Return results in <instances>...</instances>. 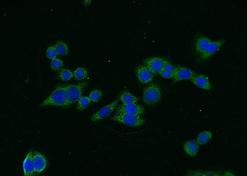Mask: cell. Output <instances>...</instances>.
Masks as SVG:
<instances>
[{"instance_id":"44dd1931","label":"cell","mask_w":247,"mask_h":176,"mask_svg":"<svg viewBox=\"0 0 247 176\" xmlns=\"http://www.w3.org/2000/svg\"><path fill=\"white\" fill-rule=\"evenodd\" d=\"M73 76V73L70 70L64 69L61 70L58 75L59 78L63 81H68L70 80Z\"/></svg>"},{"instance_id":"d4e9b609","label":"cell","mask_w":247,"mask_h":176,"mask_svg":"<svg viewBox=\"0 0 247 176\" xmlns=\"http://www.w3.org/2000/svg\"><path fill=\"white\" fill-rule=\"evenodd\" d=\"M163 69L172 73L174 74L175 70V66L173 65L169 61L166 59Z\"/></svg>"},{"instance_id":"6da1fadb","label":"cell","mask_w":247,"mask_h":176,"mask_svg":"<svg viewBox=\"0 0 247 176\" xmlns=\"http://www.w3.org/2000/svg\"><path fill=\"white\" fill-rule=\"evenodd\" d=\"M40 106H53L63 107H68L65 85L57 86L50 95L44 100Z\"/></svg>"},{"instance_id":"e0dca14e","label":"cell","mask_w":247,"mask_h":176,"mask_svg":"<svg viewBox=\"0 0 247 176\" xmlns=\"http://www.w3.org/2000/svg\"><path fill=\"white\" fill-rule=\"evenodd\" d=\"M57 54L65 56L67 55L69 52V49L67 44L64 42L59 40L56 43L54 46Z\"/></svg>"},{"instance_id":"277c9868","label":"cell","mask_w":247,"mask_h":176,"mask_svg":"<svg viewBox=\"0 0 247 176\" xmlns=\"http://www.w3.org/2000/svg\"><path fill=\"white\" fill-rule=\"evenodd\" d=\"M110 119L132 127L142 126L146 123L145 120L141 116L128 114H116Z\"/></svg>"},{"instance_id":"7c38bea8","label":"cell","mask_w":247,"mask_h":176,"mask_svg":"<svg viewBox=\"0 0 247 176\" xmlns=\"http://www.w3.org/2000/svg\"><path fill=\"white\" fill-rule=\"evenodd\" d=\"M190 81L196 86L205 90H210L211 89L209 79L205 75H196Z\"/></svg>"},{"instance_id":"8fae6325","label":"cell","mask_w":247,"mask_h":176,"mask_svg":"<svg viewBox=\"0 0 247 176\" xmlns=\"http://www.w3.org/2000/svg\"><path fill=\"white\" fill-rule=\"evenodd\" d=\"M34 151L31 149L28 152L26 157L24 160L23 169L24 175L25 176L36 175L34 170L33 157Z\"/></svg>"},{"instance_id":"2e32d148","label":"cell","mask_w":247,"mask_h":176,"mask_svg":"<svg viewBox=\"0 0 247 176\" xmlns=\"http://www.w3.org/2000/svg\"><path fill=\"white\" fill-rule=\"evenodd\" d=\"M199 144L197 141L190 140L186 142L183 145V148L185 152L190 156H194L198 152Z\"/></svg>"},{"instance_id":"ba28073f","label":"cell","mask_w":247,"mask_h":176,"mask_svg":"<svg viewBox=\"0 0 247 176\" xmlns=\"http://www.w3.org/2000/svg\"><path fill=\"white\" fill-rule=\"evenodd\" d=\"M197 75L194 71L187 67L181 66H175V70L173 78V82L175 83L178 81L185 80H190Z\"/></svg>"},{"instance_id":"8992f818","label":"cell","mask_w":247,"mask_h":176,"mask_svg":"<svg viewBox=\"0 0 247 176\" xmlns=\"http://www.w3.org/2000/svg\"><path fill=\"white\" fill-rule=\"evenodd\" d=\"M119 100L118 98L112 103L103 107L91 117V122H96L102 119L109 115L118 107Z\"/></svg>"},{"instance_id":"5bb4252c","label":"cell","mask_w":247,"mask_h":176,"mask_svg":"<svg viewBox=\"0 0 247 176\" xmlns=\"http://www.w3.org/2000/svg\"><path fill=\"white\" fill-rule=\"evenodd\" d=\"M211 41L209 38L206 37H199L195 42V50L197 53L201 55L206 50Z\"/></svg>"},{"instance_id":"cb8c5ba5","label":"cell","mask_w":247,"mask_h":176,"mask_svg":"<svg viewBox=\"0 0 247 176\" xmlns=\"http://www.w3.org/2000/svg\"><path fill=\"white\" fill-rule=\"evenodd\" d=\"M46 54L47 57L50 59L52 60L55 58L57 53L54 46L49 47L47 50Z\"/></svg>"},{"instance_id":"7a4b0ae2","label":"cell","mask_w":247,"mask_h":176,"mask_svg":"<svg viewBox=\"0 0 247 176\" xmlns=\"http://www.w3.org/2000/svg\"><path fill=\"white\" fill-rule=\"evenodd\" d=\"M161 97V89L155 83H151L144 89L142 99L144 102L149 106L154 105L158 103Z\"/></svg>"},{"instance_id":"603a6c76","label":"cell","mask_w":247,"mask_h":176,"mask_svg":"<svg viewBox=\"0 0 247 176\" xmlns=\"http://www.w3.org/2000/svg\"><path fill=\"white\" fill-rule=\"evenodd\" d=\"M63 62L61 59L55 58L52 60L51 63V67L54 71L60 70L63 67Z\"/></svg>"},{"instance_id":"52a82bcc","label":"cell","mask_w":247,"mask_h":176,"mask_svg":"<svg viewBox=\"0 0 247 176\" xmlns=\"http://www.w3.org/2000/svg\"><path fill=\"white\" fill-rule=\"evenodd\" d=\"M166 60L162 57H156L145 59L143 62L154 74H156L163 69Z\"/></svg>"},{"instance_id":"484cf974","label":"cell","mask_w":247,"mask_h":176,"mask_svg":"<svg viewBox=\"0 0 247 176\" xmlns=\"http://www.w3.org/2000/svg\"><path fill=\"white\" fill-rule=\"evenodd\" d=\"M160 75L164 78L167 79L173 78L174 73L162 69L158 73Z\"/></svg>"},{"instance_id":"4fadbf2b","label":"cell","mask_w":247,"mask_h":176,"mask_svg":"<svg viewBox=\"0 0 247 176\" xmlns=\"http://www.w3.org/2000/svg\"><path fill=\"white\" fill-rule=\"evenodd\" d=\"M224 42L223 39L211 41L206 50L201 55V59L205 60L211 56L220 49Z\"/></svg>"},{"instance_id":"9c48e42d","label":"cell","mask_w":247,"mask_h":176,"mask_svg":"<svg viewBox=\"0 0 247 176\" xmlns=\"http://www.w3.org/2000/svg\"><path fill=\"white\" fill-rule=\"evenodd\" d=\"M135 73L138 81L143 84L150 82L154 78V74L144 65L138 66Z\"/></svg>"},{"instance_id":"d6986e66","label":"cell","mask_w":247,"mask_h":176,"mask_svg":"<svg viewBox=\"0 0 247 176\" xmlns=\"http://www.w3.org/2000/svg\"><path fill=\"white\" fill-rule=\"evenodd\" d=\"M91 102L89 97L82 96L77 101V109L79 111H83L90 105Z\"/></svg>"},{"instance_id":"3957f363","label":"cell","mask_w":247,"mask_h":176,"mask_svg":"<svg viewBox=\"0 0 247 176\" xmlns=\"http://www.w3.org/2000/svg\"><path fill=\"white\" fill-rule=\"evenodd\" d=\"M64 85L68 107H69L77 102L82 96L83 92L87 85V82L83 81L76 85L66 84Z\"/></svg>"},{"instance_id":"30bf717a","label":"cell","mask_w":247,"mask_h":176,"mask_svg":"<svg viewBox=\"0 0 247 176\" xmlns=\"http://www.w3.org/2000/svg\"><path fill=\"white\" fill-rule=\"evenodd\" d=\"M33 161L34 167L36 175L43 171L48 165L46 157L42 153L34 151Z\"/></svg>"},{"instance_id":"5b68a950","label":"cell","mask_w":247,"mask_h":176,"mask_svg":"<svg viewBox=\"0 0 247 176\" xmlns=\"http://www.w3.org/2000/svg\"><path fill=\"white\" fill-rule=\"evenodd\" d=\"M145 111L144 107L137 103L122 104L118 106L116 114H128L141 116Z\"/></svg>"},{"instance_id":"7402d4cb","label":"cell","mask_w":247,"mask_h":176,"mask_svg":"<svg viewBox=\"0 0 247 176\" xmlns=\"http://www.w3.org/2000/svg\"><path fill=\"white\" fill-rule=\"evenodd\" d=\"M103 92L101 90L95 89L92 90L90 93L89 98L92 102L97 103L101 98Z\"/></svg>"},{"instance_id":"ffe728a7","label":"cell","mask_w":247,"mask_h":176,"mask_svg":"<svg viewBox=\"0 0 247 176\" xmlns=\"http://www.w3.org/2000/svg\"><path fill=\"white\" fill-rule=\"evenodd\" d=\"M73 77L77 80H83L87 78L88 75L87 71L85 69L79 67L77 68L73 73Z\"/></svg>"},{"instance_id":"ac0fdd59","label":"cell","mask_w":247,"mask_h":176,"mask_svg":"<svg viewBox=\"0 0 247 176\" xmlns=\"http://www.w3.org/2000/svg\"><path fill=\"white\" fill-rule=\"evenodd\" d=\"M212 136V133L209 131L200 132L198 136L197 142L199 145H203L208 142Z\"/></svg>"},{"instance_id":"9a60e30c","label":"cell","mask_w":247,"mask_h":176,"mask_svg":"<svg viewBox=\"0 0 247 176\" xmlns=\"http://www.w3.org/2000/svg\"><path fill=\"white\" fill-rule=\"evenodd\" d=\"M118 98L122 104L137 103L139 100L138 97L126 90L122 92Z\"/></svg>"}]
</instances>
